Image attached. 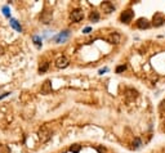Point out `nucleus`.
<instances>
[{
    "instance_id": "f257e3e1",
    "label": "nucleus",
    "mask_w": 165,
    "mask_h": 153,
    "mask_svg": "<svg viewBox=\"0 0 165 153\" xmlns=\"http://www.w3.org/2000/svg\"><path fill=\"white\" fill-rule=\"evenodd\" d=\"M52 134H53V131H52L46 125H43V126L38 130V136H39V140L41 143H46V141L52 138Z\"/></svg>"
},
{
    "instance_id": "f03ea898",
    "label": "nucleus",
    "mask_w": 165,
    "mask_h": 153,
    "mask_svg": "<svg viewBox=\"0 0 165 153\" xmlns=\"http://www.w3.org/2000/svg\"><path fill=\"white\" fill-rule=\"evenodd\" d=\"M40 22L44 24H48L52 22V18H53V10L52 9H44L43 12L40 13Z\"/></svg>"
},
{
    "instance_id": "7ed1b4c3",
    "label": "nucleus",
    "mask_w": 165,
    "mask_h": 153,
    "mask_svg": "<svg viewBox=\"0 0 165 153\" xmlns=\"http://www.w3.org/2000/svg\"><path fill=\"white\" fill-rule=\"evenodd\" d=\"M164 23H165V16L163 14V13H160V12L155 13L153 17H152V24H153V26H155V27H160V26H163Z\"/></svg>"
},
{
    "instance_id": "20e7f679",
    "label": "nucleus",
    "mask_w": 165,
    "mask_h": 153,
    "mask_svg": "<svg viewBox=\"0 0 165 153\" xmlns=\"http://www.w3.org/2000/svg\"><path fill=\"white\" fill-rule=\"evenodd\" d=\"M124 95H125V101L126 102H133V101H136V99L138 98V91H137L136 89L129 88V89H126L125 90Z\"/></svg>"
},
{
    "instance_id": "39448f33",
    "label": "nucleus",
    "mask_w": 165,
    "mask_h": 153,
    "mask_svg": "<svg viewBox=\"0 0 165 153\" xmlns=\"http://www.w3.org/2000/svg\"><path fill=\"white\" fill-rule=\"evenodd\" d=\"M134 17V12L132 9H126L124 10L121 13V16H120V21L123 22V23H130L132 19Z\"/></svg>"
},
{
    "instance_id": "423d86ee",
    "label": "nucleus",
    "mask_w": 165,
    "mask_h": 153,
    "mask_svg": "<svg viewBox=\"0 0 165 153\" xmlns=\"http://www.w3.org/2000/svg\"><path fill=\"white\" fill-rule=\"evenodd\" d=\"M54 65H56L57 68H66L68 65H70V61H68L67 57L62 55V57H58V58H57L56 62H54Z\"/></svg>"
},
{
    "instance_id": "0eeeda50",
    "label": "nucleus",
    "mask_w": 165,
    "mask_h": 153,
    "mask_svg": "<svg viewBox=\"0 0 165 153\" xmlns=\"http://www.w3.org/2000/svg\"><path fill=\"white\" fill-rule=\"evenodd\" d=\"M70 18L72 22H80L84 18V13H82L81 9H74L70 14Z\"/></svg>"
},
{
    "instance_id": "6e6552de",
    "label": "nucleus",
    "mask_w": 165,
    "mask_h": 153,
    "mask_svg": "<svg viewBox=\"0 0 165 153\" xmlns=\"http://www.w3.org/2000/svg\"><path fill=\"white\" fill-rule=\"evenodd\" d=\"M53 90V86H52V81L50 80H45V81L41 84V93L43 94H49Z\"/></svg>"
},
{
    "instance_id": "1a4fd4ad",
    "label": "nucleus",
    "mask_w": 165,
    "mask_h": 153,
    "mask_svg": "<svg viewBox=\"0 0 165 153\" xmlns=\"http://www.w3.org/2000/svg\"><path fill=\"white\" fill-rule=\"evenodd\" d=\"M136 24H137V27L141 30H147V29H150V26H151L150 21H148L147 18H139Z\"/></svg>"
},
{
    "instance_id": "9d476101",
    "label": "nucleus",
    "mask_w": 165,
    "mask_h": 153,
    "mask_svg": "<svg viewBox=\"0 0 165 153\" xmlns=\"http://www.w3.org/2000/svg\"><path fill=\"white\" fill-rule=\"evenodd\" d=\"M101 7H102L103 12L106 13V14H110V13H112L115 10L114 4H112V3H110V1H103L102 4H101Z\"/></svg>"
},
{
    "instance_id": "9b49d317",
    "label": "nucleus",
    "mask_w": 165,
    "mask_h": 153,
    "mask_svg": "<svg viewBox=\"0 0 165 153\" xmlns=\"http://www.w3.org/2000/svg\"><path fill=\"white\" fill-rule=\"evenodd\" d=\"M68 35H70V31H67V30H66V31H63V32H61V34L57 35L56 37H54V41H56L57 44L63 43V41H65L66 39L68 37Z\"/></svg>"
},
{
    "instance_id": "f8f14e48",
    "label": "nucleus",
    "mask_w": 165,
    "mask_h": 153,
    "mask_svg": "<svg viewBox=\"0 0 165 153\" xmlns=\"http://www.w3.org/2000/svg\"><path fill=\"white\" fill-rule=\"evenodd\" d=\"M120 40H121V37H120L119 34H116V32H114V34H111L107 37V41H108L110 44H119Z\"/></svg>"
},
{
    "instance_id": "ddd939ff",
    "label": "nucleus",
    "mask_w": 165,
    "mask_h": 153,
    "mask_svg": "<svg viewBox=\"0 0 165 153\" xmlns=\"http://www.w3.org/2000/svg\"><path fill=\"white\" fill-rule=\"evenodd\" d=\"M10 26H12L13 29L16 30V31L22 32V26H21L20 23H18V21H17V19H14V18H10Z\"/></svg>"
},
{
    "instance_id": "4468645a",
    "label": "nucleus",
    "mask_w": 165,
    "mask_h": 153,
    "mask_svg": "<svg viewBox=\"0 0 165 153\" xmlns=\"http://www.w3.org/2000/svg\"><path fill=\"white\" fill-rule=\"evenodd\" d=\"M89 21L90 22H98L100 21V13H98L97 10H93V12L89 14Z\"/></svg>"
},
{
    "instance_id": "2eb2a0df",
    "label": "nucleus",
    "mask_w": 165,
    "mask_h": 153,
    "mask_svg": "<svg viewBox=\"0 0 165 153\" xmlns=\"http://www.w3.org/2000/svg\"><path fill=\"white\" fill-rule=\"evenodd\" d=\"M48 68H49V63L48 62H43L39 66V72H40V73H44V72L48 71Z\"/></svg>"
},
{
    "instance_id": "dca6fc26",
    "label": "nucleus",
    "mask_w": 165,
    "mask_h": 153,
    "mask_svg": "<svg viewBox=\"0 0 165 153\" xmlns=\"http://www.w3.org/2000/svg\"><path fill=\"white\" fill-rule=\"evenodd\" d=\"M80 149H81L80 144H72V146L70 147V151L72 153H79V152H80Z\"/></svg>"
},
{
    "instance_id": "f3484780",
    "label": "nucleus",
    "mask_w": 165,
    "mask_h": 153,
    "mask_svg": "<svg viewBox=\"0 0 165 153\" xmlns=\"http://www.w3.org/2000/svg\"><path fill=\"white\" fill-rule=\"evenodd\" d=\"M0 153H12L10 148L5 144H0Z\"/></svg>"
},
{
    "instance_id": "a211bd4d",
    "label": "nucleus",
    "mask_w": 165,
    "mask_h": 153,
    "mask_svg": "<svg viewBox=\"0 0 165 153\" xmlns=\"http://www.w3.org/2000/svg\"><path fill=\"white\" fill-rule=\"evenodd\" d=\"M141 146H142V140H141V139H139V138L134 139V140H133V148L134 149H138Z\"/></svg>"
},
{
    "instance_id": "6ab92c4d",
    "label": "nucleus",
    "mask_w": 165,
    "mask_h": 153,
    "mask_svg": "<svg viewBox=\"0 0 165 153\" xmlns=\"http://www.w3.org/2000/svg\"><path fill=\"white\" fill-rule=\"evenodd\" d=\"M32 40H34L35 45H36V46H39V48H40V46H41V45H43V43H41V39L39 37V36L34 35V36H32Z\"/></svg>"
},
{
    "instance_id": "aec40b11",
    "label": "nucleus",
    "mask_w": 165,
    "mask_h": 153,
    "mask_svg": "<svg viewBox=\"0 0 165 153\" xmlns=\"http://www.w3.org/2000/svg\"><path fill=\"white\" fill-rule=\"evenodd\" d=\"M159 112L161 115H165V101H161V103L159 104Z\"/></svg>"
},
{
    "instance_id": "412c9836",
    "label": "nucleus",
    "mask_w": 165,
    "mask_h": 153,
    "mask_svg": "<svg viewBox=\"0 0 165 153\" xmlns=\"http://www.w3.org/2000/svg\"><path fill=\"white\" fill-rule=\"evenodd\" d=\"M126 69V66L125 65H120L116 67V73H121V72H124Z\"/></svg>"
},
{
    "instance_id": "4be33fe9",
    "label": "nucleus",
    "mask_w": 165,
    "mask_h": 153,
    "mask_svg": "<svg viewBox=\"0 0 165 153\" xmlns=\"http://www.w3.org/2000/svg\"><path fill=\"white\" fill-rule=\"evenodd\" d=\"M3 13H4L5 17H9V8L5 5V7H3Z\"/></svg>"
},
{
    "instance_id": "5701e85b",
    "label": "nucleus",
    "mask_w": 165,
    "mask_h": 153,
    "mask_svg": "<svg viewBox=\"0 0 165 153\" xmlns=\"http://www.w3.org/2000/svg\"><path fill=\"white\" fill-rule=\"evenodd\" d=\"M90 30H92L90 27H87V29L82 30V32H84V34H88V32H90Z\"/></svg>"
},
{
    "instance_id": "b1692460",
    "label": "nucleus",
    "mask_w": 165,
    "mask_h": 153,
    "mask_svg": "<svg viewBox=\"0 0 165 153\" xmlns=\"http://www.w3.org/2000/svg\"><path fill=\"white\" fill-rule=\"evenodd\" d=\"M98 152H100V153H104V152H106V149H104V148H101V147H98Z\"/></svg>"
},
{
    "instance_id": "393cba45",
    "label": "nucleus",
    "mask_w": 165,
    "mask_h": 153,
    "mask_svg": "<svg viewBox=\"0 0 165 153\" xmlns=\"http://www.w3.org/2000/svg\"><path fill=\"white\" fill-rule=\"evenodd\" d=\"M9 94H10V93H4L3 95H0V99H3V98H5V97H8Z\"/></svg>"
},
{
    "instance_id": "a878e982",
    "label": "nucleus",
    "mask_w": 165,
    "mask_h": 153,
    "mask_svg": "<svg viewBox=\"0 0 165 153\" xmlns=\"http://www.w3.org/2000/svg\"><path fill=\"white\" fill-rule=\"evenodd\" d=\"M4 54V48L3 46H0V55H3Z\"/></svg>"
},
{
    "instance_id": "bb28decb",
    "label": "nucleus",
    "mask_w": 165,
    "mask_h": 153,
    "mask_svg": "<svg viewBox=\"0 0 165 153\" xmlns=\"http://www.w3.org/2000/svg\"><path fill=\"white\" fill-rule=\"evenodd\" d=\"M107 71V68H103V69H100V73L101 75H103V72H106Z\"/></svg>"
},
{
    "instance_id": "cd10ccee",
    "label": "nucleus",
    "mask_w": 165,
    "mask_h": 153,
    "mask_svg": "<svg viewBox=\"0 0 165 153\" xmlns=\"http://www.w3.org/2000/svg\"><path fill=\"white\" fill-rule=\"evenodd\" d=\"M161 130L165 131V118H164V121H163V127H161Z\"/></svg>"
}]
</instances>
